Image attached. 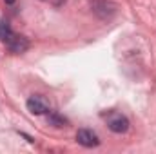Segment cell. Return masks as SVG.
<instances>
[{
    "mask_svg": "<svg viewBox=\"0 0 156 154\" xmlns=\"http://www.w3.org/2000/svg\"><path fill=\"white\" fill-rule=\"evenodd\" d=\"M91 9L100 20H111L118 13V4L111 2V0H93Z\"/></svg>",
    "mask_w": 156,
    "mask_h": 154,
    "instance_id": "6da1fadb",
    "label": "cell"
},
{
    "mask_svg": "<svg viewBox=\"0 0 156 154\" xmlns=\"http://www.w3.org/2000/svg\"><path fill=\"white\" fill-rule=\"evenodd\" d=\"M27 111L31 113V114H47V113H51V105H49V102L44 98V96H40V94H33L29 100H27Z\"/></svg>",
    "mask_w": 156,
    "mask_h": 154,
    "instance_id": "7a4b0ae2",
    "label": "cell"
},
{
    "mask_svg": "<svg viewBox=\"0 0 156 154\" xmlns=\"http://www.w3.org/2000/svg\"><path fill=\"white\" fill-rule=\"evenodd\" d=\"M107 127L116 134H123L129 131V120L120 113H111L107 116Z\"/></svg>",
    "mask_w": 156,
    "mask_h": 154,
    "instance_id": "3957f363",
    "label": "cell"
},
{
    "mask_svg": "<svg viewBox=\"0 0 156 154\" xmlns=\"http://www.w3.org/2000/svg\"><path fill=\"white\" fill-rule=\"evenodd\" d=\"M76 142L82 145V147H87V149H91V147H98V145H100V140H98L96 132H93L91 129H78Z\"/></svg>",
    "mask_w": 156,
    "mask_h": 154,
    "instance_id": "277c9868",
    "label": "cell"
},
{
    "mask_svg": "<svg viewBox=\"0 0 156 154\" xmlns=\"http://www.w3.org/2000/svg\"><path fill=\"white\" fill-rule=\"evenodd\" d=\"M5 44H7V49L11 53H15V54H22V53H26L29 49V40L26 37H22V35H15V33Z\"/></svg>",
    "mask_w": 156,
    "mask_h": 154,
    "instance_id": "5b68a950",
    "label": "cell"
},
{
    "mask_svg": "<svg viewBox=\"0 0 156 154\" xmlns=\"http://www.w3.org/2000/svg\"><path fill=\"white\" fill-rule=\"evenodd\" d=\"M47 123L49 125H53V127H67V118H64L62 114H58V113H47Z\"/></svg>",
    "mask_w": 156,
    "mask_h": 154,
    "instance_id": "8992f818",
    "label": "cell"
},
{
    "mask_svg": "<svg viewBox=\"0 0 156 154\" xmlns=\"http://www.w3.org/2000/svg\"><path fill=\"white\" fill-rule=\"evenodd\" d=\"M13 37V29L7 20H0V42H7Z\"/></svg>",
    "mask_w": 156,
    "mask_h": 154,
    "instance_id": "52a82bcc",
    "label": "cell"
},
{
    "mask_svg": "<svg viewBox=\"0 0 156 154\" xmlns=\"http://www.w3.org/2000/svg\"><path fill=\"white\" fill-rule=\"evenodd\" d=\"M5 4H15V0H4Z\"/></svg>",
    "mask_w": 156,
    "mask_h": 154,
    "instance_id": "ba28073f",
    "label": "cell"
}]
</instances>
